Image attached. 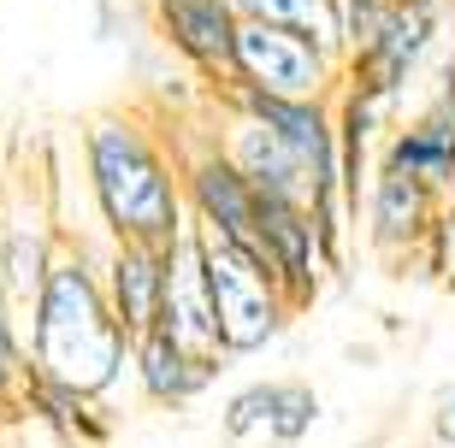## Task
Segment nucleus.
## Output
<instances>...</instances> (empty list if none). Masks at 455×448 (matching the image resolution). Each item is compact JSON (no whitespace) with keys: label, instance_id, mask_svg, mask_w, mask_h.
<instances>
[{"label":"nucleus","instance_id":"nucleus-10","mask_svg":"<svg viewBox=\"0 0 455 448\" xmlns=\"http://www.w3.org/2000/svg\"><path fill=\"white\" fill-rule=\"evenodd\" d=\"M101 283L113 301V318L124 325V336L160 331V301H166V248L154 242H113L101 260Z\"/></svg>","mask_w":455,"mask_h":448},{"label":"nucleus","instance_id":"nucleus-12","mask_svg":"<svg viewBox=\"0 0 455 448\" xmlns=\"http://www.w3.org/2000/svg\"><path fill=\"white\" fill-rule=\"evenodd\" d=\"M0 248H6V301L30 307L36 289L48 283L53 260H60V242H53V224L42 207H30V195H12L0 207Z\"/></svg>","mask_w":455,"mask_h":448},{"label":"nucleus","instance_id":"nucleus-2","mask_svg":"<svg viewBox=\"0 0 455 448\" xmlns=\"http://www.w3.org/2000/svg\"><path fill=\"white\" fill-rule=\"evenodd\" d=\"M84 177L113 242H154L166 248L189 231L184 166L160 148V136L131 113H101L84 124Z\"/></svg>","mask_w":455,"mask_h":448},{"label":"nucleus","instance_id":"nucleus-7","mask_svg":"<svg viewBox=\"0 0 455 448\" xmlns=\"http://www.w3.org/2000/svg\"><path fill=\"white\" fill-rule=\"evenodd\" d=\"M160 331L178 349L202 354V360H225L220 342V318H213V289H207V266H202V236L196 218L189 231H178L166 242V301H160Z\"/></svg>","mask_w":455,"mask_h":448},{"label":"nucleus","instance_id":"nucleus-21","mask_svg":"<svg viewBox=\"0 0 455 448\" xmlns=\"http://www.w3.org/2000/svg\"><path fill=\"white\" fill-rule=\"evenodd\" d=\"M450 200H455V195H450Z\"/></svg>","mask_w":455,"mask_h":448},{"label":"nucleus","instance_id":"nucleus-5","mask_svg":"<svg viewBox=\"0 0 455 448\" xmlns=\"http://www.w3.org/2000/svg\"><path fill=\"white\" fill-rule=\"evenodd\" d=\"M184 195H189V218L202 231H220L225 242L249 248L260 266H267V242H260V195L254 183L231 166V153L213 142V130L189 148L184 160Z\"/></svg>","mask_w":455,"mask_h":448},{"label":"nucleus","instance_id":"nucleus-6","mask_svg":"<svg viewBox=\"0 0 455 448\" xmlns=\"http://www.w3.org/2000/svg\"><path fill=\"white\" fill-rule=\"evenodd\" d=\"M148 18H154V35H160L207 89H231L236 30H243L236 0H148Z\"/></svg>","mask_w":455,"mask_h":448},{"label":"nucleus","instance_id":"nucleus-14","mask_svg":"<svg viewBox=\"0 0 455 448\" xmlns=\"http://www.w3.org/2000/svg\"><path fill=\"white\" fill-rule=\"evenodd\" d=\"M236 12L254 24H278L290 35H307L331 59H349V30H343V0H236Z\"/></svg>","mask_w":455,"mask_h":448},{"label":"nucleus","instance_id":"nucleus-19","mask_svg":"<svg viewBox=\"0 0 455 448\" xmlns=\"http://www.w3.org/2000/svg\"><path fill=\"white\" fill-rule=\"evenodd\" d=\"M420 254H426V266H432V278L455 289V200H443V207H438V218H432Z\"/></svg>","mask_w":455,"mask_h":448},{"label":"nucleus","instance_id":"nucleus-18","mask_svg":"<svg viewBox=\"0 0 455 448\" xmlns=\"http://www.w3.org/2000/svg\"><path fill=\"white\" fill-rule=\"evenodd\" d=\"M320 425V396L302 378H278V401H272V443L290 448Z\"/></svg>","mask_w":455,"mask_h":448},{"label":"nucleus","instance_id":"nucleus-20","mask_svg":"<svg viewBox=\"0 0 455 448\" xmlns=\"http://www.w3.org/2000/svg\"><path fill=\"white\" fill-rule=\"evenodd\" d=\"M432 431H438V436H443V443H450V448H455V389H450V396H443V401H438V419H432Z\"/></svg>","mask_w":455,"mask_h":448},{"label":"nucleus","instance_id":"nucleus-9","mask_svg":"<svg viewBox=\"0 0 455 448\" xmlns=\"http://www.w3.org/2000/svg\"><path fill=\"white\" fill-rule=\"evenodd\" d=\"M438 207H443V195L432 189V183L408 177V171H385V166H379V171H372V183H367V195H361L372 254L396 260V254L426 248V231H432Z\"/></svg>","mask_w":455,"mask_h":448},{"label":"nucleus","instance_id":"nucleus-11","mask_svg":"<svg viewBox=\"0 0 455 448\" xmlns=\"http://www.w3.org/2000/svg\"><path fill=\"white\" fill-rule=\"evenodd\" d=\"M379 166L432 183V189L450 200L455 195V106L432 100L426 113H414L408 124H396L390 142H385V153H379Z\"/></svg>","mask_w":455,"mask_h":448},{"label":"nucleus","instance_id":"nucleus-13","mask_svg":"<svg viewBox=\"0 0 455 448\" xmlns=\"http://www.w3.org/2000/svg\"><path fill=\"white\" fill-rule=\"evenodd\" d=\"M131 372H136V389L160 407H184V401L207 396L213 378L225 372V360H202V354L178 349L166 331H148L131 342Z\"/></svg>","mask_w":455,"mask_h":448},{"label":"nucleus","instance_id":"nucleus-1","mask_svg":"<svg viewBox=\"0 0 455 448\" xmlns=\"http://www.w3.org/2000/svg\"><path fill=\"white\" fill-rule=\"evenodd\" d=\"M24 342H30V365L36 378L48 383H66L77 396H95L101 401L124 365H131V336L124 325L113 318V301H107V283L101 266L77 248H60L48 283L36 289V301L24 307Z\"/></svg>","mask_w":455,"mask_h":448},{"label":"nucleus","instance_id":"nucleus-16","mask_svg":"<svg viewBox=\"0 0 455 448\" xmlns=\"http://www.w3.org/2000/svg\"><path fill=\"white\" fill-rule=\"evenodd\" d=\"M30 383H36V365H30L24 325H18V313L0 301V413H24Z\"/></svg>","mask_w":455,"mask_h":448},{"label":"nucleus","instance_id":"nucleus-17","mask_svg":"<svg viewBox=\"0 0 455 448\" xmlns=\"http://www.w3.org/2000/svg\"><path fill=\"white\" fill-rule=\"evenodd\" d=\"M272 401H278V383H249L225 401L220 431L225 443H272Z\"/></svg>","mask_w":455,"mask_h":448},{"label":"nucleus","instance_id":"nucleus-15","mask_svg":"<svg viewBox=\"0 0 455 448\" xmlns=\"http://www.w3.org/2000/svg\"><path fill=\"white\" fill-rule=\"evenodd\" d=\"M24 413H36L48 431L66 436L71 448H95V443L107 436V419H95V396H77V389H66V383H48V378L30 383Z\"/></svg>","mask_w":455,"mask_h":448},{"label":"nucleus","instance_id":"nucleus-3","mask_svg":"<svg viewBox=\"0 0 455 448\" xmlns=\"http://www.w3.org/2000/svg\"><path fill=\"white\" fill-rule=\"evenodd\" d=\"M202 266H207V289H213V318H220V342L225 360H243V354H260L267 342H278V331L290 325L296 301L278 283V271L260 266L249 248L225 242L220 231H202Z\"/></svg>","mask_w":455,"mask_h":448},{"label":"nucleus","instance_id":"nucleus-4","mask_svg":"<svg viewBox=\"0 0 455 448\" xmlns=\"http://www.w3.org/2000/svg\"><path fill=\"white\" fill-rule=\"evenodd\" d=\"M231 83L254 89V95H284V100H338L343 59H331L325 48H314L307 35H290V30H278V24L243 18Z\"/></svg>","mask_w":455,"mask_h":448},{"label":"nucleus","instance_id":"nucleus-8","mask_svg":"<svg viewBox=\"0 0 455 448\" xmlns=\"http://www.w3.org/2000/svg\"><path fill=\"white\" fill-rule=\"evenodd\" d=\"M432 42H438V0H403V6H396V18L379 30V42H372V48H361V53H349L343 83L396 100L408 89V77L420 71V59L432 53Z\"/></svg>","mask_w":455,"mask_h":448}]
</instances>
